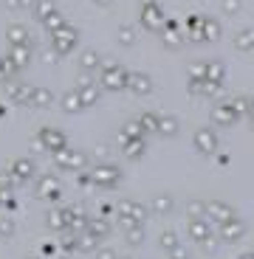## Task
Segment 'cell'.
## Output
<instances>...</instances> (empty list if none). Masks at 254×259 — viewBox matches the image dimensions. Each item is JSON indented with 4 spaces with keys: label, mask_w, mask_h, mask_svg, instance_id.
I'll list each match as a JSON object with an SVG mask.
<instances>
[{
    "label": "cell",
    "mask_w": 254,
    "mask_h": 259,
    "mask_svg": "<svg viewBox=\"0 0 254 259\" xmlns=\"http://www.w3.org/2000/svg\"><path fill=\"white\" fill-rule=\"evenodd\" d=\"M232 217H235V208L229 206V203H223V200L206 203V220L212 223V226H221V223L232 220Z\"/></svg>",
    "instance_id": "obj_2"
},
{
    "label": "cell",
    "mask_w": 254,
    "mask_h": 259,
    "mask_svg": "<svg viewBox=\"0 0 254 259\" xmlns=\"http://www.w3.org/2000/svg\"><path fill=\"white\" fill-rule=\"evenodd\" d=\"M240 259H254V251H248V253H243Z\"/></svg>",
    "instance_id": "obj_12"
},
{
    "label": "cell",
    "mask_w": 254,
    "mask_h": 259,
    "mask_svg": "<svg viewBox=\"0 0 254 259\" xmlns=\"http://www.w3.org/2000/svg\"><path fill=\"white\" fill-rule=\"evenodd\" d=\"M153 211L156 214H169L172 211V197H169V194H158L156 200H153Z\"/></svg>",
    "instance_id": "obj_7"
},
{
    "label": "cell",
    "mask_w": 254,
    "mask_h": 259,
    "mask_svg": "<svg viewBox=\"0 0 254 259\" xmlns=\"http://www.w3.org/2000/svg\"><path fill=\"white\" fill-rule=\"evenodd\" d=\"M144 240V231L141 228H136V231H130V242H141Z\"/></svg>",
    "instance_id": "obj_11"
},
{
    "label": "cell",
    "mask_w": 254,
    "mask_h": 259,
    "mask_svg": "<svg viewBox=\"0 0 254 259\" xmlns=\"http://www.w3.org/2000/svg\"><path fill=\"white\" fill-rule=\"evenodd\" d=\"M192 141H195V149L201 152V155H215V149H217V136L212 133V130H198Z\"/></svg>",
    "instance_id": "obj_4"
},
{
    "label": "cell",
    "mask_w": 254,
    "mask_h": 259,
    "mask_svg": "<svg viewBox=\"0 0 254 259\" xmlns=\"http://www.w3.org/2000/svg\"><path fill=\"white\" fill-rule=\"evenodd\" d=\"M217 234H221L223 242H237V240H243L246 226H243V220L232 217V220H226V223H221V226H217Z\"/></svg>",
    "instance_id": "obj_3"
},
{
    "label": "cell",
    "mask_w": 254,
    "mask_h": 259,
    "mask_svg": "<svg viewBox=\"0 0 254 259\" xmlns=\"http://www.w3.org/2000/svg\"><path fill=\"white\" fill-rule=\"evenodd\" d=\"M169 259H172V256H169Z\"/></svg>",
    "instance_id": "obj_13"
},
{
    "label": "cell",
    "mask_w": 254,
    "mask_h": 259,
    "mask_svg": "<svg viewBox=\"0 0 254 259\" xmlns=\"http://www.w3.org/2000/svg\"><path fill=\"white\" fill-rule=\"evenodd\" d=\"M189 237L198 242V245H203L206 251H212V245H215V237H212V226H209L206 217H201V220H192L189 223Z\"/></svg>",
    "instance_id": "obj_1"
},
{
    "label": "cell",
    "mask_w": 254,
    "mask_h": 259,
    "mask_svg": "<svg viewBox=\"0 0 254 259\" xmlns=\"http://www.w3.org/2000/svg\"><path fill=\"white\" fill-rule=\"evenodd\" d=\"M124 211H127V217H133V220H141V217H144V211L136 206V203H127V206H124Z\"/></svg>",
    "instance_id": "obj_10"
},
{
    "label": "cell",
    "mask_w": 254,
    "mask_h": 259,
    "mask_svg": "<svg viewBox=\"0 0 254 259\" xmlns=\"http://www.w3.org/2000/svg\"><path fill=\"white\" fill-rule=\"evenodd\" d=\"M158 133H164V136H169V138H175L178 136V118H172V116L161 118V121H158Z\"/></svg>",
    "instance_id": "obj_6"
},
{
    "label": "cell",
    "mask_w": 254,
    "mask_h": 259,
    "mask_svg": "<svg viewBox=\"0 0 254 259\" xmlns=\"http://www.w3.org/2000/svg\"><path fill=\"white\" fill-rule=\"evenodd\" d=\"M212 118H215V124H221V127H232V124L237 121V113L226 110V107H221V110L212 113Z\"/></svg>",
    "instance_id": "obj_5"
},
{
    "label": "cell",
    "mask_w": 254,
    "mask_h": 259,
    "mask_svg": "<svg viewBox=\"0 0 254 259\" xmlns=\"http://www.w3.org/2000/svg\"><path fill=\"white\" fill-rule=\"evenodd\" d=\"M187 214L192 217V220H201V217H206V203L203 200H192L187 206Z\"/></svg>",
    "instance_id": "obj_8"
},
{
    "label": "cell",
    "mask_w": 254,
    "mask_h": 259,
    "mask_svg": "<svg viewBox=\"0 0 254 259\" xmlns=\"http://www.w3.org/2000/svg\"><path fill=\"white\" fill-rule=\"evenodd\" d=\"M175 245H178V234H175V231H164V234H161V248L172 251Z\"/></svg>",
    "instance_id": "obj_9"
}]
</instances>
